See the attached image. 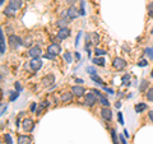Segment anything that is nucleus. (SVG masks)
Instances as JSON below:
<instances>
[{
    "label": "nucleus",
    "instance_id": "nucleus-53",
    "mask_svg": "<svg viewBox=\"0 0 153 144\" xmlns=\"http://www.w3.org/2000/svg\"><path fill=\"white\" fill-rule=\"evenodd\" d=\"M151 33H153V28H152V31H151Z\"/></svg>",
    "mask_w": 153,
    "mask_h": 144
},
{
    "label": "nucleus",
    "instance_id": "nucleus-45",
    "mask_svg": "<svg viewBox=\"0 0 153 144\" xmlns=\"http://www.w3.org/2000/svg\"><path fill=\"white\" fill-rule=\"evenodd\" d=\"M124 135H125V138H129V136H130V135H129V131H128L126 129L124 130Z\"/></svg>",
    "mask_w": 153,
    "mask_h": 144
},
{
    "label": "nucleus",
    "instance_id": "nucleus-35",
    "mask_svg": "<svg viewBox=\"0 0 153 144\" xmlns=\"http://www.w3.org/2000/svg\"><path fill=\"white\" fill-rule=\"evenodd\" d=\"M14 87H15V89H17V92H22V86H20V83L19 82H15V84H14Z\"/></svg>",
    "mask_w": 153,
    "mask_h": 144
},
{
    "label": "nucleus",
    "instance_id": "nucleus-12",
    "mask_svg": "<svg viewBox=\"0 0 153 144\" xmlns=\"http://www.w3.org/2000/svg\"><path fill=\"white\" fill-rule=\"evenodd\" d=\"M28 54L32 56V58H40V56H42V51H41V48L38 47V46L32 47L31 50H29Z\"/></svg>",
    "mask_w": 153,
    "mask_h": 144
},
{
    "label": "nucleus",
    "instance_id": "nucleus-1",
    "mask_svg": "<svg viewBox=\"0 0 153 144\" xmlns=\"http://www.w3.org/2000/svg\"><path fill=\"white\" fill-rule=\"evenodd\" d=\"M8 40H9V45L12 48H18L19 46L24 45V42L22 41V38L18 37V36H15V35H10Z\"/></svg>",
    "mask_w": 153,
    "mask_h": 144
},
{
    "label": "nucleus",
    "instance_id": "nucleus-54",
    "mask_svg": "<svg viewBox=\"0 0 153 144\" xmlns=\"http://www.w3.org/2000/svg\"><path fill=\"white\" fill-rule=\"evenodd\" d=\"M152 48H153V46H152Z\"/></svg>",
    "mask_w": 153,
    "mask_h": 144
},
{
    "label": "nucleus",
    "instance_id": "nucleus-31",
    "mask_svg": "<svg viewBox=\"0 0 153 144\" xmlns=\"http://www.w3.org/2000/svg\"><path fill=\"white\" fill-rule=\"evenodd\" d=\"M147 84H148L147 80H142V84H140V87H139V91H140V92H144L145 88H147Z\"/></svg>",
    "mask_w": 153,
    "mask_h": 144
},
{
    "label": "nucleus",
    "instance_id": "nucleus-51",
    "mask_svg": "<svg viewBox=\"0 0 153 144\" xmlns=\"http://www.w3.org/2000/svg\"><path fill=\"white\" fill-rule=\"evenodd\" d=\"M4 4V0H0V5H3Z\"/></svg>",
    "mask_w": 153,
    "mask_h": 144
},
{
    "label": "nucleus",
    "instance_id": "nucleus-3",
    "mask_svg": "<svg viewBox=\"0 0 153 144\" xmlns=\"http://www.w3.org/2000/svg\"><path fill=\"white\" fill-rule=\"evenodd\" d=\"M112 65H114V68L117 69V70H123V69H125V67H126V61L121 58H115L114 61H112Z\"/></svg>",
    "mask_w": 153,
    "mask_h": 144
},
{
    "label": "nucleus",
    "instance_id": "nucleus-8",
    "mask_svg": "<svg viewBox=\"0 0 153 144\" xmlns=\"http://www.w3.org/2000/svg\"><path fill=\"white\" fill-rule=\"evenodd\" d=\"M22 126H23V129H24L26 131H32L33 128H35V123H33L31 119H24Z\"/></svg>",
    "mask_w": 153,
    "mask_h": 144
},
{
    "label": "nucleus",
    "instance_id": "nucleus-41",
    "mask_svg": "<svg viewBox=\"0 0 153 144\" xmlns=\"http://www.w3.org/2000/svg\"><path fill=\"white\" fill-rule=\"evenodd\" d=\"M36 108H37V105H36V102H35V103H32V105H31V111H32V112H35V111H36Z\"/></svg>",
    "mask_w": 153,
    "mask_h": 144
},
{
    "label": "nucleus",
    "instance_id": "nucleus-36",
    "mask_svg": "<svg viewBox=\"0 0 153 144\" xmlns=\"http://www.w3.org/2000/svg\"><path fill=\"white\" fill-rule=\"evenodd\" d=\"M117 116H119V123L121 125H124V119H123V114L121 112H117Z\"/></svg>",
    "mask_w": 153,
    "mask_h": 144
},
{
    "label": "nucleus",
    "instance_id": "nucleus-25",
    "mask_svg": "<svg viewBox=\"0 0 153 144\" xmlns=\"http://www.w3.org/2000/svg\"><path fill=\"white\" fill-rule=\"evenodd\" d=\"M64 59H65V61H67L68 64H70V63L73 61V59H72V54H70V52H68V51L64 54Z\"/></svg>",
    "mask_w": 153,
    "mask_h": 144
},
{
    "label": "nucleus",
    "instance_id": "nucleus-28",
    "mask_svg": "<svg viewBox=\"0 0 153 144\" xmlns=\"http://www.w3.org/2000/svg\"><path fill=\"white\" fill-rule=\"evenodd\" d=\"M147 10H148V15L153 18V3H149L148 7H147Z\"/></svg>",
    "mask_w": 153,
    "mask_h": 144
},
{
    "label": "nucleus",
    "instance_id": "nucleus-7",
    "mask_svg": "<svg viewBox=\"0 0 153 144\" xmlns=\"http://www.w3.org/2000/svg\"><path fill=\"white\" fill-rule=\"evenodd\" d=\"M101 116L103 117V120L110 121V120L112 119V111H111L108 107H103V108L101 110Z\"/></svg>",
    "mask_w": 153,
    "mask_h": 144
},
{
    "label": "nucleus",
    "instance_id": "nucleus-49",
    "mask_svg": "<svg viewBox=\"0 0 153 144\" xmlns=\"http://www.w3.org/2000/svg\"><path fill=\"white\" fill-rule=\"evenodd\" d=\"M116 108H120V106H121V103H120V102H116Z\"/></svg>",
    "mask_w": 153,
    "mask_h": 144
},
{
    "label": "nucleus",
    "instance_id": "nucleus-29",
    "mask_svg": "<svg viewBox=\"0 0 153 144\" xmlns=\"http://www.w3.org/2000/svg\"><path fill=\"white\" fill-rule=\"evenodd\" d=\"M144 52L148 55V58H149V59H153V48L152 47L145 48V50H144Z\"/></svg>",
    "mask_w": 153,
    "mask_h": 144
},
{
    "label": "nucleus",
    "instance_id": "nucleus-32",
    "mask_svg": "<svg viewBox=\"0 0 153 144\" xmlns=\"http://www.w3.org/2000/svg\"><path fill=\"white\" fill-rule=\"evenodd\" d=\"M87 73H88V74H91V75H93V74L97 73V70H96L93 67H87Z\"/></svg>",
    "mask_w": 153,
    "mask_h": 144
},
{
    "label": "nucleus",
    "instance_id": "nucleus-9",
    "mask_svg": "<svg viewBox=\"0 0 153 144\" xmlns=\"http://www.w3.org/2000/svg\"><path fill=\"white\" fill-rule=\"evenodd\" d=\"M60 51H61V47H60L57 43H51V45L47 47V52L52 54V55H55V56L60 54Z\"/></svg>",
    "mask_w": 153,
    "mask_h": 144
},
{
    "label": "nucleus",
    "instance_id": "nucleus-21",
    "mask_svg": "<svg viewBox=\"0 0 153 144\" xmlns=\"http://www.w3.org/2000/svg\"><path fill=\"white\" fill-rule=\"evenodd\" d=\"M93 63H95L96 65H100V67H105V59L103 58H97L93 59Z\"/></svg>",
    "mask_w": 153,
    "mask_h": 144
},
{
    "label": "nucleus",
    "instance_id": "nucleus-10",
    "mask_svg": "<svg viewBox=\"0 0 153 144\" xmlns=\"http://www.w3.org/2000/svg\"><path fill=\"white\" fill-rule=\"evenodd\" d=\"M67 14H68V18H69V19H75L80 13L78 12V9H76L75 7H70V8L68 9Z\"/></svg>",
    "mask_w": 153,
    "mask_h": 144
},
{
    "label": "nucleus",
    "instance_id": "nucleus-22",
    "mask_svg": "<svg viewBox=\"0 0 153 144\" xmlns=\"http://www.w3.org/2000/svg\"><path fill=\"white\" fill-rule=\"evenodd\" d=\"M47 106H48V102L47 101H43V102L40 105V108L37 110V115H41V114H42V111H43V108H45V107H47Z\"/></svg>",
    "mask_w": 153,
    "mask_h": 144
},
{
    "label": "nucleus",
    "instance_id": "nucleus-23",
    "mask_svg": "<svg viewBox=\"0 0 153 144\" xmlns=\"http://www.w3.org/2000/svg\"><path fill=\"white\" fill-rule=\"evenodd\" d=\"M91 37H92V41H91V42H93V43H98V42H100V36H98L96 32L91 33Z\"/></svg>",
    "mask_w": 153,
    "mask_h": 144
},
{
    "label": "nucleus",
    "instance_id": "nucleus-2",
    "mask_svg": "<svg viewBox=\"0 0 153 144\" xmlns=\"http://www.w3.org/2000/svg\"><path fill=\"white\" fill-rule=\"evenodd\" d=\"M29 67H31L32 70L37 71V70H40L41 67H42V60L40 58H32V60L29 61Z\"/></svg>",
    "mask_w": 153,
    "mask_h": 144
},
{
    "label": "nucleus",
    "instance_id": "nucleus-13",
    "mask_svg": "<svg viewBox=\"0 0 153 144\" xmlns=\"http://www.w3.org/2000/svg\"><path fill=\"white\" fill-rule=\"evenodd\" d=\"M73 93L72 92H64L61 97H60V99H61V102H65V103H69V102H72V99H73Z\"/></svg>",
    "mask_w": 153,
    "mask_h": 144
},
{
    "label": "nucleus",
    "instance_id": "nucleus-52",
    "mask_svg": "<svg viewBox=\"0 0 153 144\" xmlns=\"http://www.w3.org/2000/svg\"><path fill=\"white\" fill-rule=\"evenodd\" d=\"M151 77H152V78H153V70H152V73H151Z\"/></svg>",
    "mask_w": 153,
    "mask_h": 144
},
{
    "label": "nucleus",
    "instance_id": "nucleus-33",
    "mask_svg": "<svg viewBox=\"0 0 153 144\" xmlns=\"http://www.w3.org/2000/svg\"><path fill=\"white\" fill-rule=\"evenodd\" d=\"M19 96V92H12L10 93V97H9V99L10 101H14V99H17Z\"/></svg>",
    "mask_w": 153,
    "mask_h": 144
},
{
    "label": "nucleus",
    "instance_id": "nucleus-5",
    "mask_svg": "<svg viewBox=\"0 0 153 144\" xmlns=\"http://www.w3.org/2000/svg\"><path fill=\"white\" fill-rule=\"evenodd\" d=\"M96 102H97V97H96L95 93H88V95L86 96V99H84V103H86V106L92 107Z\"/></svg>",
    "mask_w": 153,
    "mask_h": 144
},
{
    "label": "nucleus",
    "instance_id": "nucleus-26",
    "mask_svg": "<svg viewBox=\"0 0 153 144\" xmlns=\"http://www.w3.org/2000/svg\"><path fill=\"white\" fill-rule=\"evenodd\" d=\"M123 84H124V86H129V84H130V75L126 74V75L123 77Z\"/></svg>",
    "mask_w": 153,
    "mask_h": 144
},
{
    "label": "nucleus",
    "instance_id": "nucleus-6",
    "mask_svg": "<svg viewBox=\"0 0 153 144\" xmlns=\"http://www.w3.org/2000/svg\"><path fill=\"white\" fill-rule=\"evenodd\" d=\"M84 92H86V89H84L82 86H73L72 87V93L76 97L84 96Z\"/></svg>",
    "mask_w": 153,
    "mask_h": 144
},
{
    "label": "nucleus",
    "instance_id": "nucleus-18",
    "mask_svg": "<svg viewBox=\"0 0 153 144\" xmlns=\"http://www.w3.org/2000/svg\"><path fill=\"white\" fill-rule=\"evenodd\" d=\"M147 108V105L145 103H138V105H135V112H143L144 110Z\"/></svg>",
    "mask_w": 153,
    "mask_h": 144
},
{
    "label": "nucleus",
    "instance_id": "nucleus-20",
    "mask_svg": "<svg viewBox=\"0 0 153 144\" xmlns=\"http://www.w3.org/2000/svg\"><path fill=\"white\" fill-rule=\"evenodd\" d=\"M15 12L17 10H14L13 8H10L9 5H8V8L4 10V13H5V15H8V17H13V15H15Z\"/></svg>",
    "mask_w": 153,
    "mask_h": 144
},
{
    "label": "nucleus",
    "instance_id": "nucleus-15",
    "mask_svg": "<svg viewBox=\"0 0 153 144\" xmlns=\"http://www.w3.org/2000/svg\"><path fill=\"white\" fill-rule=\"evenodd\" d=\"M9 7L14 10H18L22 7V0H9Z\"/></svg>",
    "mask_w": 153,
    "mask_h": 144
},
{
    "label": "nucleus",
    "instance_id": "nucleus-37",
    "mask_svg": "<svg viewBox=\"0 0 153 144\" xmlns=\"http://www.w3.org/2000/svg\"><path fill=\"white\" fill-rule=\"evenodd\" d=\"M80 15H84V1L83 0L80 3Z\"/></svg>",
    "mask_w": 153,
    "mask_h": 144
},
{
    "label": "nucleus",
    "instance_id": "nucleus-38",
    "mask_svg": "<svg viewBox=\"0 0 153 144\" xmlns=\"http://www.w3.org/2000/svg\"><path fill=\"white\" fill-rule=\"evenodd\" d=\"M147 64H148V61H147V60H140V61L138 63V67H145Z\"/></svg>",
    "mask_w": 153,
    "mask_h": 144
},
{
    "label": "nucleus",
    "instance_id": "nucleus-44",
    "mask_svg": "<svg viewBox=\"0 0 153 144\" xmlns=\"http://www.w3.org/2000/svg\"><path fill=\"white\" fill-rule=\"evenodd\" d=\"M148 115H149V119H151V121L153 123V111H149V114H148Z\"/></svg>",
    "mask_w": 153,
    "mask_h": 144
},
{
    "label": "nucleus",
    "instance_id": "nucleus-48",
    "mask_svg": "<svg viewBox=\"0 0 153 144\" xmlns=\"http://www.w3.org/2000/svg\"><path fill=\"white\" fill-rule=\"evenodd\" d=\"M75 82L78 83V84H82V83H83V80H82V79H76Z\"/></svg>",
    "mask_w": 153,
    "mask_h": 144
},
{
    "label": "nucleus",
    "instance_id": "nucleus-40",
    "mask_svg": "<svg viewBox=\"0 0 153 144\" xmlns=\"http://www.w3.org/2000/svg\"><path fill=\"white\" fill-rule=\"evenodd\" d=\"M119 138H120V142H121V144H126V140H125V135H119Z\"/></svg>",
    "mask_w": 153,
    "mask_h": 144
},
{
    "label": "nucleus",
    "instance_id": "nucleus-19",
    "mask_svg": "<svg viewBox=\"0 0 153 144\" xmlns=\"http://www.w3.org/2000/svg\"><path fill=\"white\" fill-rule=\"evenodd\" d=\"M56 26L60 29H61V28H68V20L67 19H60L56 23Z\"/></svg>",
    "mask_w": 153,
    "mask_h": 144
},
{
    "label": "nucleus",
    "instance_id": "nucleus-30",
    "mask_svg": "<svg viewBox=\"0 0 153 144\" xmlns=\"http://www.w3.org/2000/svg\"><path fill=\"white\" fill-rule=\"evenodd\" d=\"M95 52H96V56H103V55H106V51L105 50H101V48H96Z\"/></svg>",
    "mask_w": 153,
    "mask_h": 144
},
{
    "label": "nucleus",
    "instance_id": "nucleus-47",
    "mask_svg": "<svg viewBox=\"0 0 153 144\" xmlns=\"http://www.w3.org/2000/svg\"><path fill=\"white\" fill-rule=\"evenodd\" d=\"M5 110H7V106H5V107H4V106H1V115H4Z\"/></svg>",
    "mask_w": 153,
    "mask_h": 144
},
{
    "label": "nucleus",
    "instance_id": "nucleus-14",
    "mask_svg": "<svg viewBox=\"0 0 153 144\" xmlns=\"http://www.w3.org/2000/svg\"><path fill=\"white\" fill-rule=\"evenodd\" d=\"M0 54H5V38H4V31H0Z\"/></svg>",
    "mask_w": 153,
    "mask_h": 144
},
{
    "label": "nucleus",
    "instance_id": "nucleus-42",
    "mask_svg": "<svg viewBox=\"0 0 153 144\" xmlns=\"http://www.w3.org/2000/svg\"><path fill=\"white\" fill-rule=\"evenodd\" d=\"M80 36H82V32H79V33H78V36H76V40H75V46H78V43H79V38H80Z\"/></svg>",
    "mask_w": 153,
    "mask_h": 144
},
{
    "label": "nucleus",
    "instance_id": "nucleus-27",
    "mask_svg": "<svg viewBox=\"0 0 153 144\" xmlns=\"http://www.w3.org/2000/svg\"><path fill=\"white\" fill-rule=\"evenodd\" d=\"M147 99L148 101H153V88H149L147 91Z\"/></svg>",
    "mask_w": 153,
    "mask_h": 144
},
{
    "label": "nucleus",
    "instance_id": "nucleus-4",
    "mask_svg": "<svg viewBox=\"0 0 153 144\" xmlns=\"http://www.w3.org/2000/svg\"><path fill=\"white\" fill-rule=\"evenodd\" d=\"M92 92H93V93L96 95L97 99H98V101H100V102H101L102 105L105 106V107H108V105H110L108 99H107V98H106V97L103 96V95H102V93H101L100 91H97V89H92Z\"/></svg>",
    "mask_w": 153,
    "mask_h": 144
},
{
    "label": "nucleus",
    "instance_id": "nucleus-24",
    "mask_svg": "<svg viewBox=\"0 0 153 144\" xmlns=\"http://www.w3.org/2000/svg\"><path fill=\"white\" fill-rule=\"evenodd\" d=\"M91 78H92V80H95L96 83H98V84H103V80H102L101 78L98 77L97 74H93V75H91Z\"/></svg>",
    "mask_w": 153,
    "mask_h": 144
},
{
    "label": "nucleus",
    "instance_id": "nucleus-17",
    "mask_svg": "<svg viewBox=\"0 0 153 144\" xmlns=\"http://www.w3.org/2000/svg\"><path fill=\"white\" fill-rule=\"evenodd\" d=\"M42 82H43V86H50V84H52V82H55V77L54 75H47V77H45L42 79Z\"/></svg>",
    "mask_w": 153,
    "mask_h": 144
},
{
    "label": "nucleus",
    "instance_id": "nucleus-34",
    "mask_svg": "<svg viewBox=\"0 0 153 144\" xmlns=\"http://www.w3.org/2000/svg\"><path fill=\"white\" fill-rule=\"evenodd\" d=\"M4 139H5V143H7V144H13V140H12V136H10V134H5V135H4Z\"/></svg>",
    "mask_w": 153,
    "mask_h": 144
},
{
    "label": "nucleus",
    "instance_id": "nucleus-11",
    "mask_svg": "<svg viewBox=\"0 0 153 144\" xmlns=\"http://www.w3.org/2000/svg\"><path fill=\"white\" fill-rule=\"evenodd\" d=\"M70 36V29L69 28H61L57 32V40H65Z\"/></svg>",
    "mask_w": 153,
    "mask_h": 144
},
{
    "label": "nucleus",
    "instance_id": "nucleus-43",
    "mask_svg": "<svg viewBox=\"0 0 153 144\" xmlns=\"http://www.w3.org/2000/svg\"><path fill=\"white\" fill-rule=\"evenodd\" d=\"M103 89H105V91H106V92H107V93H110V95H112V93H114V91H112L111 88H107V87H105Z\"/></svg>",
    "mask_w": 153,
    "mask_h": 144
},
{
    "label": "nucleus",
    "instance_id": "nucleus-46",
    "mask_svg": "<svg viewBox=\"0 0 153 144\" xmlns=\"http://www.w3.org/2000/svg\"><path fill=\"white\" fill-rule=\"evenodd\" d=\"M75 1H76V0H67V3H68V4H70V5H73Z\"/></svg>",
    "mask_w": 153,
    "mask_h": 144
},
{
    "label": "nucleus",
    "instance_id": "nucleus-39",
    "mask_svg": "<svg viewBox=\"0 0 153 144\" xmlns=\"http://www.w3.org/2000/svg\"><path fill=\"white\" fill-rule=\"evenodd\" d=\"M43 58H46V59H51V60H52V59L55 58V55H52V54H50V52H46V54L43 55Z\"/></svg>",
    "mask_w": 153,
    "mask_h": 144
},
{
    "label": "nucleus",
    "instance_id": "nucleus-16",
    "mask_svg": "<svg viewBox=\"0 0 153 144\" xmlns=\"http://www.w3.org/2000/svg\"><path fill=\"white\" fill-rule=\"evenodd\" d=\"M31 143V138L28 135H19L18 136V144H29Z\"/></svg>",
    "mask_w": 153,
    "mask_h": 144
},
{
    "label": "nucleus",
    "instance_id": "nucleus-50",
    "mask_svg": "<svg viewBox=\"0 0 153 144\" xmlns=\"http://www.w3.org/2000/svg\"><path fill=\"white\" fill-rule=\"evenodd\" d=\"M75 58H76V59H80V55H79L78 52H75Z\"/></svg>",
    "mask_w": 153,
    "mask_h": 144
}]
</instances>
